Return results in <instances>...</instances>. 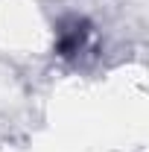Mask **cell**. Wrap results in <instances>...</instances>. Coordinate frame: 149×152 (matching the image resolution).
I'll return each mask as SVG.
<instances>
[{"label":"cell","instance_id":"1","mask_svg":"<svg viewBox=\"0 0 149 152\" xmlns=\"http://www.w3.org/2000/svg\"><path fill=\"white\" fill-rule=\"evenodd\" d=\"M85 38H88V26H85V23H79V20H73L70 26H64V29H61V38H58V53H61V56H73V53H79V47L85 44Z\"/></svg>","mask_w":149,"mask_h":152}]
</instances>
